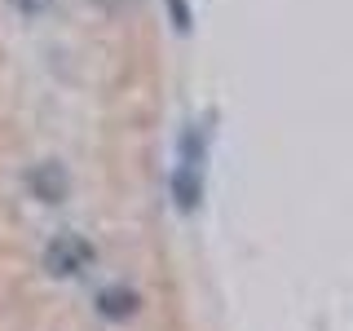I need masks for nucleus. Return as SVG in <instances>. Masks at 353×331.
<instances>
[{
  "label": "nucleus",
  "instance_id": "39448f33",
  "mask_svg": "<svg viewBox=\"0 0 353 331\" xmlns=\"http://www.w3.org/2000/svg\"><path fill=\"white\" fill-rule=\"evenodd\" d=\"M53 0H9V9H18V14H27V18H36V14H44Z\"/></svg>",
  "mask_w": 353,
  "mask_h": 331
},
{
  "label": "nucleus",
  "instance_id": "7ed1b4c3",
  "mask_svg": "<svg viewBox=\"0 0 353 331\" xmlns=\"http://www.w3.org/2000/svg\"><path fill=\"white\" fill-rule=\"evenodd\" d=\"M137 309H141V296L132 292V287H106V292L97 296V314L110 318V323H128Z\"/></svg>",
  "mask_w": 353,
  "mask_h": 331
},
{
  "label": "nucleus",
  "instance_id": "423d86ee",
  "mask_svg": "<svg viewBox=\"0 0 353 331\" xmlns=\"http://www.w3.org/2000/svg\"><path fill=\"white\" fill-rule=\"evenodd\" d=\"M168 9H172V18H176V22H172L176 31H185V27H190V9H185L181 0H168Z\"/></svg>",
  "mask_w": 353,
  "mask_h": 331
},
{
  "label": "nucleus",
  "instance_id": "f03ea898",
  "mask_svg": "<svg viewBox=\"0 0 353 331\" xmlns=\"http://www.w3.org/2000/svg\"><path fill=\"white\" fill-rule=\"evenodd\" d=\"M27 190L31 199H40V203H62L66 194H71V172L62 168V163H31L27 172Z\"/></svg>",
  "mask_w": 353,
  "mask_h": 331
},
{
  "label": "nucleus",
  "instance_id": "f257e3e1",
  "mask_svg": "<svg viewBox=\"0 0 353 331\" xmlns=\"http://www.w3.org/2000/svg\"><path fill=\"white\" fill-rule=\"evenodd\" d=\"M93 243L84 234H58L44 248V270L53 274V279H75V274H84L88 265H93Z\"/></svg>",
  "mask_w": 353,
  "mask_h": 331
},
{
  "label": "nucleus",
  "instance_id": "20e7f679",
  "mask_svg": "<svg viewBox=\"0 0 353 331\" xmlns=\"http://www.w3.org/2000/svg\"><path fill=\"white\" fill-rule=\"evenodd\" d=\"M199 194H203V185H199V168H194V163H181L176 177H172L176 208H181V212H194V208H199Z\"/></svg>",
  "mask_w": 353,
  "mask_h": 331
}]
</instances>
